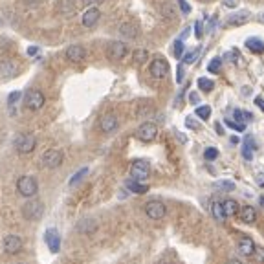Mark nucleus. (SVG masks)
<instances>
[{
	"mask_svg": "<svg viewBox=\"0 0 264 264\" xmlns=\"http://www.w3.org/2000/svg\"><path fill=\"white\" fill-rule=\"evenodd\" d=\"M42 213H44V206H42L41 200H33L31 198V200H28L22 206V216L26 220H29V222H37L42 216Z\"/></svg>",
	"mask_w": 264,
	"mask_h": 264,
	"instance_id": "nucleus-1",
	"label": "nucleus"
},
{
	"mask_svg": "<svg viewBox=\"0 0 264 264\" xmlns=\"http://www.w3.org/2000/svg\"><path fill=\"white\" fill-rule=\"evenodd\" d=\"M17 191L26 198H33L37 195V191H39V184H37L33 176H21L17 180Z\"/></svg>",
	"mask_w": 264,
	"mask_h": 264,
	"instance_id": "nucleus-2",
	"label": "nucleus"
},
{
	"mask_svg": "<svg viewBox=\"0 0 264 264\" xmlns=\"http://www.w3.org/2000/svg\"><path fill=\"white\" fill-rule=\"evenodd\" d=\"M35 145H37V139H35V136L29 134V132L19 134V136L15 138V149H17L19 154H29L35 149Z\"/></svg>",
	"mask_w": 264,
	"mask_h": 264,
	"instance_id": "nucleus-3",
	"label": "nucleus"
},
{
	"mask_svg": "<svg viewBox=\"0 0 264 264\" xmlns=\"http://www.w3.org/2000/svg\"><path fill=\"white\" fill-rule=\"evenodd\" d=\"M149 174H151V165H149V161L136 160L131 165V178L132 180L143 182V180L149 178Z\"/></svg>",
	"mask_w": 264,
	"mask_h": 264,
	"instance_id": "nucleus-4",
	"label": "nucleus"
},
{
	"mask_svg": "<svg viewBox=\"0 0 264 264\" xmlns=\"http://www.w3.org/2000/svg\"><path fill=\"white\" fill-rule=\"evenodd\" d=\"M145 213L149 218H153V220H160V218H163L167 213V208L165 204L160 200H151L145 204Z\"/></svg>",
	"mask_w": 264,
	"mask_h": 264,
	"instance_id": "nucleus-5",
	"label": "nucleus"
},
{
	"mask_svg": "<svg viewBox=\"0 0 264 264\" xmlns=\"http://www.w3.org/2000/svg\"><path fill=\"white\" fill-rule=\"evenodd\" d=\"M24 105L29 110H41L44 106V94L41 90H29L24 96Z\"/></svg>",
	"mask_w": 264,
	"mask_h": 264,
	"instance_id": "nucleus-6",
	"label": "nucleus"
},
{
	"mask_svg": "<svg viewBox=\"0 0 264 264\" xmlns=\"http://www.w3.org/2000/svg\"><path fill=\"white\" fill-rule=\"evenodd\" d=\"M127 55V44L121 41H112L106 46V57L110 61H121Z\"/></svg>",
	"mask_w": 264,
	"mask_h": 264,
	"instance_id": "nucleus-7",
	"label": "nucleus"
},
{
	"mask_svg": "<svg viewBox=\"0 0 264 264\" xmlns=\"http://www.w3.org/2000/svg\"><path fill=\"white\" fill-rule=\"evenodd\" d=\"M149 72H151V76L154 79H163L169 74V64H167L163 57H156V59H153L151 66H149Z\"/></svg>",
	"mask_w": 264,
	"mask_h": 264,
	"instance_id": "nucleus-8",
	"label": "nucleus"
},
{
	"mask_svg": "<svg viewBox=\"0 0 264 264\" xmlns=\"http://www.w3.org/2000/svg\"><path fill=\"white\" fill-rule=\"evenodd\" d=\"M42 165L48 167V169H55V167H59L61 163H63V153L61 151H57V149H50V151H46V153L42 154Z\"/></svg>",
	"mask_w": 264,
	"mask_h": 264,
	"instance_id": "nucleus-9",
	"label": "nucleus"
},
{
	"mask_svg": "<svg viewBox=\"0 0 264 264\" xmlns=\"http://www.w3.org/2000/svg\"><path fill=\"white\" fill-rule=\"evenodd\" d=\"M156 136H158V127L154 125V123H151V121L139 125L138 131H136V138L141 139V141H153Z\"/></svg>",
	"mask_w": 264,
	"mask_h": 264,
	"instance_id": "nucleus-10",
	"label": "nucleus"
},
{
	"mask_svg": "<svg viewBox=\"0 0 264 264\" xmlns=\"http://www.w3.org/2000/svg\"><path fill=\"white\" fill-rule=\"evenodd\" d=\"M19 74V64L11 61V59H6V61H0V76L4 79H13Z\"/></svg>",
	"mask_w": 264,
	"mask_h": 264,
	"instance_id": "nucleus-11",
	"label": "nucleus"
},
{
	"mask_svg": "<svg viewBox=\"0 0 264 264\" xmlns=\"http://www.w3.org/2000/svg\"><path fill=\"white\" fill-rule=\"evenodd\" d=\"M118 125H119V119L116 114H105L103 118H101V121H99V127H101V131H103L105 134L114 132L118 129Z\"/></svg>",
	"mask_w": 264,
	"mask_h": 264,
	"instance_id": "nucleus-12",
	"label": "nucleus"
},
{
	"mask_svg": "<svg viewBox=\"0 0 264 264\" xmlns=\"http://www.w3.org/2000/svg\"><path fill=\"white\" fill-rule=\"evenodd\" d=\"M4 250H6V253H9V255L19 253V251L22 250V238L17 235H7L6 238H4Z\"/></svg>",
	"mask_w": 264,
	"mask_h": 264,
	"instance_id": "nucleus-13",
	"label": "nucleus"
},
{
	"mask_svg": "<svg viewBox=\"0 0 264 264\" xmlns=\"http://www.w3.org/2000/svg\"><path fill=\"white\" fill-rule=\"evenodd\" d=\"M44 240H46L48 248L53 251V253H57V251L61 250V235H59L57 230H53V228L46 230V233H44Z\"/></svg>",
	"mask_w": 264,
	"mask_h": 264,
	"instance_id": "nucleus-14",
	"label": "nucleus"
},
{
	"mask_svg": "<svg viewBox=\"0 0 264 264\" xmlns=\"http://www.w3.org/2000/svg\"><path fill=\"white\" fill-rule=\"evenodd\" d=\"M255 242H253V238H250V237H242L240 240H238V244H237V250H238V253L240 255H244V257H251L253 253H255Z\"/></svg>",
	"mask_w": 264,
	"mask_h": 264,
	"instance_id": "nucleus-15",
	"label": "nucleus"
},
{
	"mask_svg": "<svg viewBox=\"0 0 264 264\" xmlns=\"http://www.w3.org/2000/svg\"><path fill=\"white\" fill-rule=\"evenodd\" d=\"M84 57H86V52L79 44H74V46H70L66 50V59H68L70 63H83Z\"/></svg>",
	"mask_w": 264,
	"mask_h": 264,
	"instance_id": "nucleus-16",
	"label": "nucleus"
},
{
	"mask_svg": "<svg viewBox=\"0 0 264 264\" xmlns=\"http://www.w3.org/2000/svg\"><path fill=\"white\" fill-rule=\"evenodd\" d=\"M99 19H101V13H99L98 7H90L83 15V26L84 28H94L99 22Z\"/></svg>",
	"mask_w": 264,
	"mask_h": 264,
	"instance_id": "nucleus-17",
	"label": "nucleus"
},
{
	"mask_svg": "<svg viewBox=\"0 0 264 264\" xmlns=\"http://www.w3.org/2000/svg\"><path fill=\"white\" fill-rule=\"evenodd\" d=\"M119 33H121L123 39H131L132 41V39H136V37H138L139 29L134 22H123V24L119 26Z\"/></svg>",
	"mask_w": 264,
	"mask_h": 264,
	"instance_id": "nucleus-18",
	"label": "nucleus"
},
{
	"mask_svg": "<svg viewBox=\"0 0 264 264\" xmlns=\"http://www.w3.org/2000/svg\"><path fill=\"white\" fill-rule=\"evenodd\" d=\"M238 215H240V220L244 224H253L257 220V211L251 208V206H244L240 211H238Z\"/></svg>",
	"mask_w": 264,
	"mask_h": 264,
	"instance_id": "nucleus-19",
	"label": "nucleus"
},
{
	"mask_svg": "<svg viewBox=\"0 0 264 264\" xmlns=\"http://www.w3.org/2000/svg\"><path fill=\"white\" fill-rule=\"evenodd\" d=\"M211 215H213V218L215 220H218V222H224L228 216H226V213H224V206L222 202H211Z\"/></svg>",
	"mask_w": 264,
	"mask_h": 264,
	"instance_id": "nucleus-20",
	"label": "nucleus"
},
{
	"mask_svg": "<svg viewBox=\"0 0 264 264\" xmlns=\"http://www.w3.org/2000/svg\"><path fill=\"white\" fill-rule=\"evenodd\" d=\"M222 206H224V213H226V216H235V215H238V211H240L238 202L233 200V198H228L226 202H222Z\"/></svg>",
	"mask_w": 264,
	"mask_h": 264,
	"instance_id": "nucleus-21",
	"label": "nucleus"
},
{
	"mask_svg": "<svg viewBox=\"0 0 264 264\" xmlns=\"http://www.w3.org/2000/svg\"><path fill=\"white\" fill-rule=\"evenodd\" d=\"M257 149V145H255V141H253V138L251 136H248L246 138V141H244V149H242V156L246 158V160L250 161L251 158H253V151Z\"/></svg>",
	"mask_w": 264,
	"mask_h": 264,
	"instance_id": "nucleus-22",
	"label": "nucleus"
},
{
	"mask_svg": "<svg viewBox=\"0 0 264 264\" xmlns=\"http://www.w3.org/2000/svg\"><path fill=\"white\" fill-rule=\"evenodd\" d=\"M246 48H250L253 53H263V52H264V42L261 41V39H257V37H251V39H248V41H246Z\"/></svg>",
	"mask_w": 264,
	"mask_h": 264,
	"instance_id": "nucleus-23",
	"label": "nucleus"
},
{
	"mask_svg": "<svg viewBox=\"0 0 264 264\" xmlns=\"http://www.w3.org/2000/svg\"><path fill=\"white\" fill-rule=\"evenodd\" d=\"M127 187L131 189L132 193H138V195H143V193H147L149 191V187H147L143 182H138V180H129L127 182Z\"/></svg>",
	"mask_w": 264,
	"mask_h": 264,
	"instance_id": "nucleus-24",
	"label": "nucleus"
},
{
	"mask_svg": "<svg viewBox=\"0 0 264 264\" xmlns=\"http://www.w3.org/2000/svg\"><path fill=\"white\" fill-rule=\"evenodd\" d=\"M246 21H248V13L242 11V13H237V15H233V17H230V21H228L226 26H231V28H235V26H242Z\"/></svg>",
	"mask_w": 264,
	"mask_h": 264,
	"instance_id": "nucleus-25",
	"label": "nucleus"
},
{
	"mask_svg": "<svg viewBox=\"0 0 264 264\" xmlns=\"http://www.w3.org/2000/svg\"><path fill=\"white\" fill-rule=\"evenodd\" d=\"M134 63H138V64H143L147 63V59H149V52H147L145 48H138L136 52H134Z\"/></svg>",
	"mask_w": 264,
	"mask_h": 264,
	"instance_id": "nucleus-26",
	"label": "nucleus"
},
{
	"mask_svg": "<svg viewBox=\"0 0 264 264\" xmlns=\"http://www.w3.org/2000/svg\"><path fill=\"white\" fill-rule=\"evenodd\" d=\"M213 86H215V83H213L211 79H208V77H200V79H198V88H200L202 92H211Z\"/></svg>",
	"mask_w": 264,
	"mask_h": 264,
	"instance_id": "nucleus-27",
	"label": "nucleus"
},
{
	"mask_svg": "<svg viewBox=\"0 0 264 264\" xmlns=\"http://www.w3.org/2000/svg\"><path fill=\"white\" fill-rule=\"evenodd\" d=\"M196 116L202 119H209L211 116V108H209L208 105H202V106H196Z\"/></svg>",
	"mask_w": 264,
	"mask_h": 264,
	"instance_id": "nucleus-28",
	"label": "nucleus"
},
{
	"mask_svg": "<svg viewBox=\"0 0 264 264\" xmlns=\"http://www.w3.org/2000/svg\"><path fill=\"white\" fill-rule=\"evenodd\" d=\"M161 13L165 19H174V9H173V4H169V2H163L161 4Z\"/></svg>",
	"mask_w": 264,
	"mask_h": 264,
	"instance_id": "nucleus-29",
	"label": "nucleus"
},
{
	"mask_svg": "<svg viewBox=\"0 0 264 264\" xmlns=\"http://www.w3.org/2000/svg\"><path fill=\"white\" fill-rule=\"evenodd\" d=\"M198 53H200V48H195V50H193V52H189L187 55L184 57V63H187V64L195 63L196 57H198Z\"/></svg>",
	"mask_w": 264,
	"mask_h": 264,
	"instance_id": "nucleus-30",
	"label": "nucleus"
},
{
	"mask_svg": "<svg viewBox=\"0 0 264 264\" xmlns=\"http://www.w3.org/2000/svg\"><path fill=\"white\" fill-rule=\"evenodd\" d=\"M233 116H235V121H240L242 125H244V121H246V119H251L250 112H242V110H235Z\"/></svg>",
	"mask_w": 264,
	"mask_h": 264,
	"instance_id": "nucleus-31",
	"label": "nucleus"
},
{
	"mask_svg": "<svg viewBox=\"0 0 264 264\" xmlns=\"http://www.w3.org/2000/svg\"><path fill=\"white\" fill-rule=\"evenodd\" d=\"M216 187L222 189V191H233V189H235V184H233V182L220 180V182H216Z\"/></svg>",
	"mask_w": 264,
	"mask_h": 264,
	"instance_id": "nucleus-32",
	"label": "nucleus"
},
{
	"mask_svg": "<svg viewBox=\"0 0 264 264\" xmlns=\"http://www.w3.org/2000/svg\"><path fill=\"white\" fill-rule=\"evenodd\" d=\"M21 98H22V92H19V90L11 92V94H9V98H7V105H9V106H13L15 103H19V99Z\"/></svg>",
	"mask_w": 264,
	"mask_h": 264,
	"instance_id": "nucleus-33",
	"label": "nucleus"
},
{
	"mask_svg": "<svg viewBox=\"0 0 264 264\" xmlns=\"http://www.w3.org/2000/svg\"><path fill=\"white\" fill-rule=\"evenodd\" d=\"M204 156H206V160H215V158H218V151L215 147H209V149H206Z\"/></svg>",
	"mask_w": 264,
	"mask_h": 264,
	"instance_id": "nucleus-34",
	"label": "nucleus"
},
{
	"mask_svg": "<svg viewBox=\"0 0 264 264\" xmlns=\"http://www.w3.org/2000/svg\"><path fill=\"white\" fill-rule=\"evenodd\" d=\"M173 48H174V57H178V59H180L182 53H184V42H182V41H174Z\"/></svg>",
	"mask_w": 264,
	"mask_h": 264,
	"instance_id": "nucleus-35",
	"label": "nucleus"
},
{
	"mask_svg": "<svg viewBox=\"0 0 264 264\" xmlns=\"http://www.w3.org/2000/svg\"><path fill=\"white\" fill-rule=\"evenodd\" d=\"M88 173V169H86V167H84V169H81V171H79V173L77 174H74V178H72V180H70V185H76L77 182H81V178H83L84 174Z\"/></svg>",
	"mask_w": 264,
	"mask_h": 264,
	"instance_id": "nucleus-36",
	"label": "nucleus"
},
{
	"mask_svg": "<svg viewBox=\"0 0 264 264\" xmlns=\"http://www.w3.org/2000/svg\"><path fill=\"white\" fill-rule=\"evenodd\" d=\"M226 125L230 127V129H233V131H237V132H242L244 131L242 123H235V121H231V119H226Z\"/></svg>",
	"mask_w": 264,
	"mask_h": 264,
	"instance_id": "nucleus-37",
	"label": "nucleus"
},
{
	"mask_svg": "<svg viewBox=\"0 0 264 264\" xmlns=\"http://www.w3.org/2000/svg\"><path fill=\"white\" fill-rule=\"evenodd\" d=\"M208 68H209V72H213V74L218 72V70H220V59H213V61L209 63Z\"/></svg>",
	"mask_w": 264,
	"mask_h": 264,
	"instance_id": "nucleus-38",
	"label": "nucleus"
},
{
	"mask_svg": "<svg viewBox=\"0 0 264 264\" xmlns=\"http://www.w3.org/2000/svg\"><path fill=\"white\" fill-rule=\"evenodd\" d=\"M178 4H180V9H182V13L184 15L191 13V6H189L185 0H178Z\"/></svg>",
	"mask_w": 264,
	"mask_h": 264,
	"instance_id": "nucleus-39",
	"label": "nucleus"
},
{
	"mask_svg": "<svg viewBox=\"0 0 264 264\" xmlns=\"http://www.w3.org/2000/svg\"><path fill=\"white\" fill-rule=\"evenodd\" d=\"M195 37L196 39H202V22L200 21L195 24Z\"/></svg>",
	"mask_w": 264,
	"mask_h": 264,
	"instance_id": "nucleus-40",
	"label": "nucleus"
},
{
	"mask_svg": "<svg viewBox=\"0 0 264 264\" xmlns=\"http://www.w3.org/2000/svg\"><path fill=\"white\" fill-rule=\"evenodd\" d=\"M255 253H257L259 263H264V248H255Z\"/></svg>",
	"mask_w": 264,
	"mask_h": 264,
	"instance_id": "nucleus-41",
	"label": "nucleus"
},
{
	"mask_svg": "<svg viewBox=\"0 0 264 264\" xmlns=\"http://www.w3.org/2000/svg\"><path fill=\"white\" fill-rule=\"evenodd\" d=\"M185 125H187L189 129H198V125H196V123H195V121H193V119H191V118L185 119Z\"/></svg>",
	"mask_w": 264,
	"mask_h": 264,
	"instance_id": "nucleus-42",
	"label": "nucleus"
},
{
	"mask_svg": "<svg viewBox=\"0 0 264 264\" xmlns=\"http://www.w3.org/2000/svg\"><path fill=\"white\" fill-rule=\"evenodd\" d=\"M255 105H257L259 108L264 112V99L263 98H255Z\"/></svg>",
	"mask_w": 264,
	"mask_h": 264,
	"instance_id": "nucleus-43",
	"label": "nucleus"
},
{
	"mask_svg": "<svg viewBox=\"0 0 264 264\" xmlns=\"http://www.w3.org/2000/svg\"><path fill=\"white\" fill-rule=\"evenodd\" d=\"M176 74H178L176 81H178V83H182V79H184V70H182V66H178V72H176Z\"/></svg>",
	"mask_w": 264,
	"mask_h": 264,
	"instance_id": "nucleus-44",
	"label": "nucleus"
},
{
	"mask_svg": "<svg viewBox=\"0 0 264 264\" xmlns=\"http://www.w3.org/2000/svg\"><path fill=\"white\" fill-rule=\"evenodd\" d=\"M83 2H84V4H88V6H90V4L94 6V4H99L101 0H83Z\"/></svg>",
	"mask_w": 264,
	"mask_h": 264,
	"instance_id": "nucleus-45",
	"label": "nucleus"
},
{
	"mask_svg": "<svg viewBox=\"0 0 264 264\" xmlns=\"http://www.w3.org/2000/svg\"><path fill=\"white\" fill-rule=\"evenodd\" d=\"M189 99H191V103H198V96H196V94H191V98H189Z\"/></svg>",
	"mask_w": 264,
	"mask_h": 264,
	"instance_id": "nucleus-46",
	"label": "nucleus"
},
{
	"mask_svg": "<svg viewBox=\"0 0 264 264\" xmlns=\"http://www.w3.org/2000/svg\"><path fill=\"white\" fill-rule=\"evenodd\" d=\"M226 264H242V263H240L238 259H231V261H228V263H226Z\"/></svg>",
	"mask_w": 264,
	"mask_h": 264,
	"instance_id": "nucleus-47",
	"label": "nucleus"
},
{
	"mask_svg": "<svg viewBox=\"0 0 264 264\" xmlns=\"http://www.w3.org/2000/svg\"><path fill=\"white\" fill-rule=\"evenodd\" d=\"M28 53H29V55H35V53H37V48H35V46H33V48H29Z\"/></svg>",
	"mask_w": 264,
	"mask_h": 264,
	"instance_id": "nucleus-48",
	"label": "nucleus"
},
{
	"mask_svg": "<svg viewBox=\"0 0 264 264\" xmlns=\"http://www.w3.org/2000/svg\"><path fill=\"white\" fill-rule=\"evenodd\" d=\"M259 202H261V206L264 208V196H261V198H259Z\"/></svg>",
	"mask_w": 264,
	"mask_h": 264,
	"instance_id": "nucleus-49",
	"label": "nucleus"
},
{
	"mask_svg": "<svg viewBox=\"0 0 264 264\" xmlns=\"http://www.w3.org/2000/svg\"><path fill=\"white\" fill-rule=\"evenodd\" d=\"M259 21H261V22H264V15H261V17H259Z\"/></svg>",
	"mask_w": 264,
	"mask_h": 264,
	"instance_id": "nucleus-50",
	"label": "nucleus"
}]
</instances>
